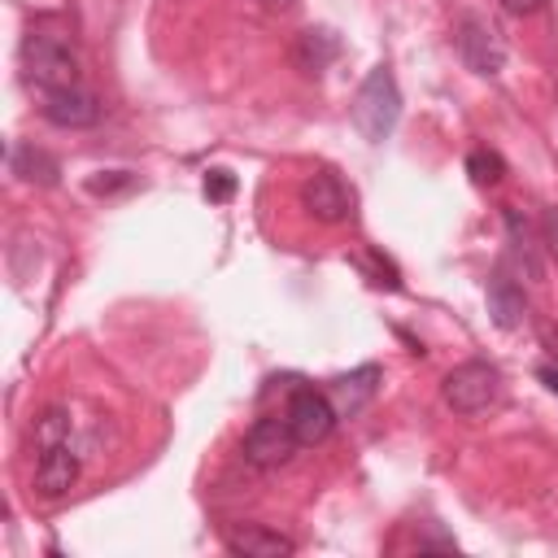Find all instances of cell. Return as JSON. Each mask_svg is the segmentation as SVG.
<instances>
[{"mask_svg": "<svg viewBox=\"0 0 558 558\" xmlns=\"http://www.w3.org/2000/svg\"><path fill=\"white\" fill-rule=\"evenodd\" d=\"M257 4H262V9H270V13H288L296 0H257Z\"/></svg>", "mask_w": 558, "mask_h": 558, "instance_id": "603a6c76", "label": "cell"}, {"mask_svg": "<svg viewBox=\"0 0 558 558\" xmlns=\"http://www.w3.org/2000/svg\"><path fill=\"white\" fill-rule=\"evenodd\" d=\"M336 57H340V35H336V31H327V26H310V31H301V35H296L292 61H296V70H301V74L318 78Z\"/></svg>", "mask_w": 558, "mask_h": 558, "instance_id": "7c38bea8", "label": "cell"}, {"mask_svg": "<svg viewBox=\"0 0 558 558\" xmlns=\"http://www.w3.org/2000/svg\"><path fill=\"white\" fill-rule=\"evenodd\" d=\"M541 235H545V248L558 257V205H549V209L541 214Z\"/></svg>", "mask_w": 558, "mask_h": 558, "instance_id": "ffe728a7", "label": "cell"}, {"mask_svg": "<svg viewBox=\"0 0 558 558\" xmlns=\"http://www.w3.org/2000/svg\"><path fill=\"white\" fill-rule=\"evenodd\" d=\"M22 70L39 92H61L78 87V57L70 39L52 26H31L22 39Z\"/></svg>", "mask_w": 558, "mask_h": 558, "instance_id": "6da1fadb", "label": "cell"}, {"mask_svg": "<svg viewBox=\"0 0 558 558\" xmlns=\"http://www.w3.org/2000/svg\"><path fill=\"white\" fill-rule=\"evenodd\" d=\"M231 192H235V179H231L227 170H209V174H205V196H209V201H227Z\"/></svg>", "mask_w": 558, "mask_h": 558, "instance_id": "d6986e66", "label": "cell"}, {"mask_svg": "<svg viewBox=\"0 0 558 558\" xmlns=\"http://www.w3.org/2000/svg\"><path fill=\"white\" fill-rule=\"evenodd\" d=\"M466 170H471V179H475L480 187H493V183H501L506 161H501L493 148H475V153L466 157Z\"/></svg>", "mask_w": 558, "mask_h": 558, "instance_id": "2e32d148", "label": "cell"}, {"mask_svg": "<svg viewBox=\"0 0 558 558\" xmlns=\"http://www.w3.org/2000/svg\"><path fill=\"white\" fill-rule=\"evenodd\" d=\"M501 9H506V13H514V17H532V13H541V9H545V0H501Z\"/></svg>", "mask_w": 558, "mask_h": 558, "instance_id": "44dd1931", "label": "cell"}, {"mask_svg": "<svg viewBox=\"0 0 558 558\" xmlns=\"http://www.w3.org/2000/svg\"><path fill=\"white\" fill-rule=\"evenodd\" d=\"M506 227H510V248H514L519 266L527 270V279H541V262H536V248H532V240H527V222L519 218V209L506 214Z\"/></svg>", "mask_w": 558, "mask_h": 558, "instance_id": "9a60e30c", "label": "cell"}, {"mask_svg": "<svg viewBox=\"0 0 558 558\" xmlns=\"http://www.w3.org/2000/svg\"><path fill=\"white\" fill-rule=\"evenodd\" d=\"M9 170L17 179H26V183H57V161L44 148H35V144H13Z\"/></svg>", "mask_w": 558, "mask_h": 558, "instance_id": "5bb4252c", "label": "cell"}, {"mask_svg": "<svg viewBox=\"0 0 558 558\" xmlns=\"http://www.w3.org/2000/svg\"><path fill=\"white\" fill-rule=\"evenodd\" d=\"M65 440H70V414L65 410H48L35 423V445L39 449H52V445H65Z\"/></svg>", "mask_w": 558, "mask_h": 558, "instance_id": "e0dca14e", "label": "cell"}, {"mask_svg": "<svg viewBox=\"0 0 558 558\" xmlns=\"http://www.w3.org/2000/svg\"><path fill=\"white\" fill-rule=\"evenodd\" d=\"M397 118H401V92H397V78H392L388 65H375V70L362 78L357 96H353V126L362 131V140L384 144V140L392 135Z\"/></svg>", "mask_w": 558, "mask_h": 558, "instance_id": "7a4b0ae2", "label": "cell"}, {"mask_svg": "<svg viewBox=\"0 0 558 558\" xmlns=\"http://www.w3.org/2000/svg\"><path fill=\"white\" fill-rule=\"evenodd\" d=\"M118 187H131V174H126V170H105V174L87 179V192H96V196H105V192H118Z\"/></svg>", "mask_w": 558, "mask_h": 558, "instance_id": "ac0fdd59", "label": "cell"}, {"mask_svg": "<svg viewBox=\"0 0 558 558\" xmlns=\"http://www.w3.org/2000/svg\"><path fill=\"white\" fill-rule=\"evenodd\" d=\"M379 366H357V371H349V375H336L331 379V388H327V397H331V405H336V414L340 418H353V414H362L366 405H371V397L379 392Z\"/></svg>", "mask_w": 558, "mask_h": 558, "instance_id": "ba28073f", "label": "cell"}, {"mask_svg": "<svg viewBox=\"0 0 558 558\" xmlns=\"http://www.w3.org/2000/svg\"><path fill=\"white\" fill-rule=\"evenodd\" d=\"M44 118L57 126H92L100 118V105L83 87H61V92H44Z\"/></svg>", "mask_w": 558, "mask_h": 558, "instance_id": "30bf717a", "label": "cell"}, {"mask_svg": "<svg viewBox=\"0 0 558 558\" xmlns=\"http://www.w3.org/2000/svg\"><path fill=\"white\" fill-rule=\"evenodd\" d=\"M296 432H292V423H288V414L283 418H257L248 432H244V458L253 462V466H283L292 453H296Z\"/></svg>", "mask_w": 558, "mask_h": 558, "instance_id": "8992f818", "label": "cell"}, {"mask_svg": "<svg viewBox=\"0 0 558 558\" xmlns=\"http://www.w3.org/2000/svg\"><path fill=\"white\" fill-rule=\"evenodd\" d=\"M488 314L497 318V327H519L523 323V292L501 270L488 279Z\"/></svg>", "mask_w": 558, "mask_h": 558, "instance_id": "4fadbf2b", "label": "cell"}, {"mask_svg": "<svg viewBox=\"0 0 558 558\" xmlns=\"http://www.w3.org/2000/svg\"><path fill=\"white\" fill-rule=\"evenodd\" d=\"M458 57H462V65H466L471 74L493 78V74H501V65H506V44H501V35H497L493 22H484V17H462V22H458Z\"/></svg>", "mask_w": 558, "mask_h": 558, "instance_id": "277c9868", "label": "cell"}, {"mask_svg": "<svg viewBox=\"0 0 558 558\" xmlns=\"http://www.w3.org/2000/svg\"><path fill=\"white\" fill-rule=\"evenodd\" d=\"M440 392H445V405H449V410H458V414H480V410H488V405L501 397V375H497V366H488V362H462V366H453V371L445 375Z\"/></svg>", "mask_w": 558, "mask_h": 558, "instance_id": "3957f363", "label": "cell"}, {"mask_svg": "<svg viewBox=\"0 0 558 558\" xmlns=\"http://www.w3.org/2000/svg\"><path fill=\"white\" fill-rule=\"evenodd\" d=\"M541 384H545L549 392H558V366H541Z\"/></svg>", "mask_w": 558, "mask_h": 558, "instance_id": "7402d4cb", "label": "cell"}, {"mask_svg": "<svg viewBox=\"0 0 558 558\" xmlns=\"http://www.w3.org/2000/svg\"><path fill=\"white\" fill-rule=\"evenodd\" d=\"M78 480V458L70 445H52V449H39V462H35V488L44 497H61L70 493Z\"/></svg>", "mask_w": 558, "mask_h": 558, "instance_id": "8fae6325", "label": "cell"}, {"mask_svg": "<svg viewBox=\"0 0 558 558\" xmlns=\"http://www.w3.org/2000/svg\"><path fill=\"white\" fill-rule=\"evenodd\" d=\"M301 205H305L318 222H344V218L353 214V192H349L331 170H318V174L305 179Z\"/></svg>", "mask_w": 558, "mask_h": 558, "instance_id": "52a82bcc", "label": "cell"}, {"mask_svg": "<svg viewBox=\"0 0 558 558\" xmlns=\"http://www.w3.org/2000/svg\"><path fill=\"white\" fill-rule=\"evenodd\" d=\"M336 418H340V414H336V405H331L327 392L296 388L292 401H288V423H292V432H296L301 445H323V440L331 436Z\"/></svg>", "mask_w": 558, "mask_h": 558, "instance_id": "5b68a950", "label": "cell"}, {"mask_svg": "<svg viewBox=\"0 0 558 558\" xmlns=\"http://www.w3.org/2000/svg\"><path fill=\"white\" fill-rule=\"evenodd\" d=\"M222 545L231 549V554H240V558H288L296 545L283 536V532H275V527H262V523H244V527H231L227 536H222Z\"/></svg>", "mask_w": 558, "mask_h": 558, "instance_id": "9c48e42d", "label": "cell"}]
</instances>
